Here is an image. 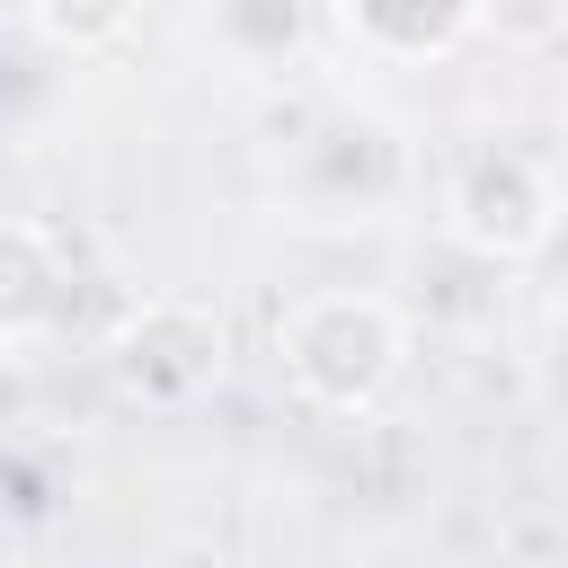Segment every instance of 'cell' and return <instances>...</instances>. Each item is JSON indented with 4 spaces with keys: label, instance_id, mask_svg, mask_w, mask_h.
I'll list each match as a JSON object with an SVG mask.
<instances>
[{
    "label": "cell",
    "instance_id": "obj_1",
    "mask_svg": "<svg viewBox=\"0 0 568 568\" xmlns=\"http://www.w3.org/2000/svg\"><path fill=\"white\" fill-rule=\"evenodd\" d=\"M275 373L320 417H373L408 373V320L373 284H311L275 311Z\"/></svg>",
    "mask_w": 568,
    "mask_h": 568
},
{
    "label": "cell",
    "instance_id": "obj_2",
    "mask_svg": "<svg viewBox=\"0 0 568 568\" xmlns=\"http://www.w3.org/2000/svg\"><path fill=\"white\" fill-rule=\"evenodd\" d=\"M444 231L479 266H532L559 240V160L532 133H479L444 169Z\"/></svg>",
    "mask_w": 568,
    "mask_h": 568
},
{
    "label": "cell",
    "instance_id": "obj_3",
    "mask_svg": "<svg viewBox=\"0 0 568 568\" xmlns=\"http://www.w3.org/2000/svg\"><path fill=\"white\" fill-rule=\"evenodd\" d=\"M408 178L417 169H408L399 124H382L373 106H346V98H328L293 142V204L320 222H382L408 195Z\"/></svg>",
    "mask_w": 568,
    "mask_h": 568
},
{
    "label": "cell",
    "instance_id": "obj_4",
    "mask_svg": "<svg viewBox=\"0 0 568 568\" xmlns=\"http://www.w3.org/2000/svg\"><path fill=\"white\" fill-rule=\"evenodd\" d=\"M231 355V320L195 293H160L115 328V382L133 399H195L204 382H222Z\"/></svg>",
    "mask_w": 568,
    "mask_h": 568
},
{
    "label": "cell",
    "instance_id": "obj_5",
    "mask_svg": "<svg viewBox=\"0 0 568 568\" xmlns=\"http://www.w3.org/2000/svg\"><path fill=\"white\" fill-rule=\"evenodd\" d=\"M320 18L373 71H426L479 36V0H320Z\"/></svg>",
    "mask_w": 568,
    "mask_h": 568
},
{
    "label": "cell",
    "instance_id": "obj_6",
    "mask_svg": "<svg viewBox=\"0 0 568 568\" xmlns=\"http://www.w3.org/2000/svg\"><path fill=\"white\" fill-rule=\"evenodd\" d=\"M71 320V248L36 213H0V364L36 355Z\"/></svg>",
    "mask_w": 568,
    "mask_h": 568
},
{
    "label": "cell",
    "instance_id": "obj_7",
    "mask_svg": "<svg viewBox=\"0 0 568 568\" xmlns=\"http://www.w3.org/2000/svg\"><path fill=\"white\" fill-rule=\"evenodd\" d=\"M320 0H204V44L240 71V80H284L311 44Z\"/></svg>",
    "mask_w": 568,
    "mask_h": 568
},
{
    "label": "cell",
    "instance_id": "obj_8",
    "mask_svg": "<svg viewBox=\"0 0 568 568\" xmlns=\"http://www.w3.org/2000/svg\"><path fill=\"white\" fill-rule=\"evenodd\" d=\"M18 9H27L36 44L62 53V62H98L142 27V0H18Z\"/></svg>",
    "mask_w": 568,
    "mask_h": 568
},
{
    "label": "cell",
    "instance_id": "obj_9",
    "mask_svg": "<svg viewBox=\"0 0 568 568\" xmlns=\"http://www.w3.org/2000/svg\"><path fill=\"white\" fill-rule=\"evenodd\" d=\"M479 36H497L506 53H559L568 36V0H479Z\"/></svg>",
    "mask_w": 568,
    "mask_h": 568
}]
</instances>
